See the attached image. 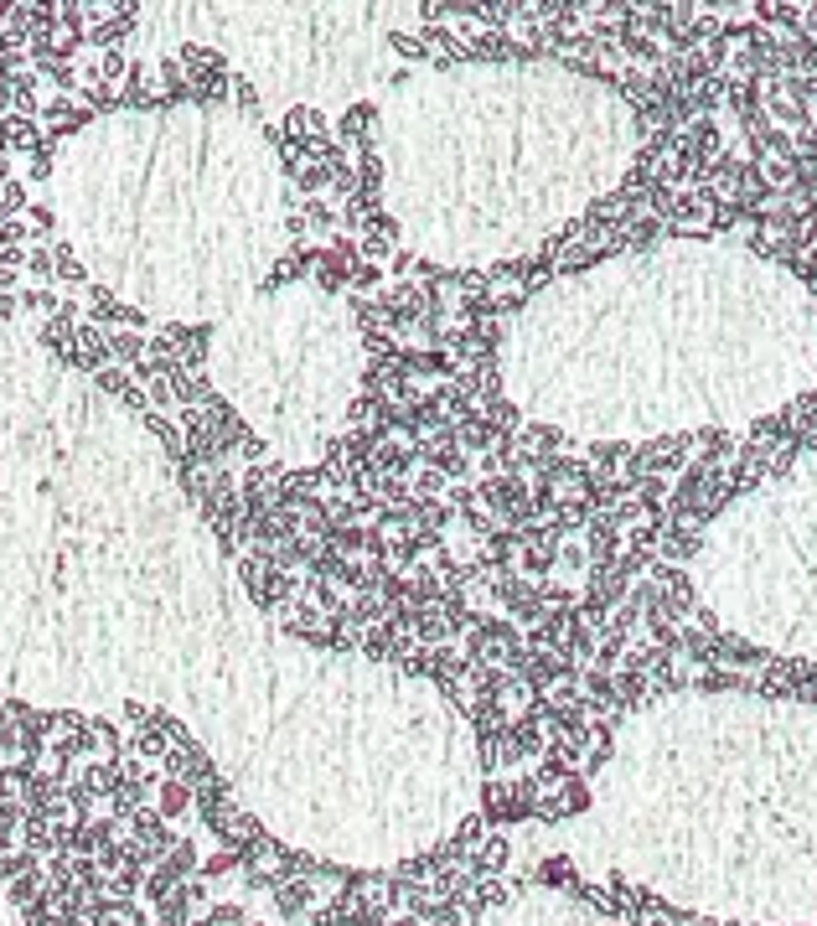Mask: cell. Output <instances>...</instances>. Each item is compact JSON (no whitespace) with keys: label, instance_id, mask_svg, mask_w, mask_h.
I'll return each instance as SVG.
<instances>
[{"label":"cell","instance_id":"1","mask_svg":"<svg viewBox=\"0 0 817 926\" xmlns=\"http://www.w3.org/2000/svg\"><path fill=\"white\" fill-rule=\"evenodd\" d=\"M652 704L699 761L678 782L616 745L657 776V792L595 787L647 802L637 823H595L616 828L595 839L605 864L693 916L817 926V699L688 683Z\"/></svg>","mask_w":817,"mask_h":926},{"label":"cell","instance_id":"2","mask_svg":"<svg viewBox=\"0 0 817 926\" xmlns=\"http://www.w3.org/2000/svg\"><path fill=\"white\" fill-rule=\"evenodd\" d=\"M683 673L817 668V445L766 466L657 549L569 647Z\"/></svg>","mask_w":817,"mask_h":926},{"label":"cell","instance_id":"3","mask_svg":"<svg viewBox=\"0 0 817 926\" xmlns=\"http://www.w3.org/2000/svg\"><path fill=\"white\" fill-rule=\"evenodd\" d=\"M88 321L114 326V332H150V316L130 301H114V290H104V285H94V295H88Z\"/></svg>","mask_w":817,"mask_h":926},{"label":"cell","instance_id":"4","mask_svg":"<svg viewBox=\"0 0 817 926\" xmlns=\"http://www.w3.org/2000/svg\"><path fill=\"white\" fill-rule=\"evenodd\" d=\"M192 808H197V787L181 782V776H161V787H156V813H161L166 823H176V818H187Z\"/></svg>","mask_w":817,"mask_h":926},{"label":"cell","instance_id":"5","mask_svg":"<svg viewBox=\"0 0 817 926\" xmlns=\"http://www.w3.org/2000/svg\"><path fill=\"white\" fill-rule=\"evenodd\" d=\"M166 751H171V740H166L156 725H145V730H135V735L125 740V756H135V761H150V766H161V761H166Z\"/></svg>","mask_w":817,"mask_h":926},{"label":"cell","instance_id":"6","mask_svg":"<svg viewBox=\"0 0 817 926\" xmlns=\"http://www.w3.org/2000/svg\"><path fill=\"white\" fill-rule=\"evenodd\" d=\"M150 352V332H109V357L119 368H135Z\"/></svg>","mask_w":817,"mask_h":926},{"label":"cell","instance_id":"7","mask_svg":"<svg viewBox=\"0 0 817 926\" xmlns=\"http://www.w3.org/2000/svg\"><path fill=\"white\" fill-rule=\"evenodd\" d=\"M42 864H47L42 854H32V849H21V844H16L11 854H0V880L11 885V880H21V875H32V870H42Z\"/></svg>","mask_w":817,"mask_h":926},{"label":"cell","instance_id":"8","mask_svg":"<svg viewBox=\"0 0 817 926\" xmlns=\"http://www.w3.org/2000/svg\"><path fill=\"white\" fill-rule=\"evenodd\" d=\"M57 280H63V285H88V264L73 254V244H57Z\"/></svg>","mask_w":817,"mask_h":926},{"label":"cell","instance_id":"9","mask_svg":"<svg viewBox=\"0 0 817 926\" xmlns=\"http://www.w3.org/2000/svg\"><path fill=\"white\" fill-rule=\"evenodd\" d=\"M125 859H130V839H125V833H119V839H109V844H99V854H94L99 875H114V870H125Z\"/></svg>","mask_w":817,"mask_h":926},{"label":"cell","instance_id":"10","mask_svg":"<svg viewBox=\"0 0 817 926\" xmlns=\"http://www.w3.org/2000/svg\"><path fill=\"white\" fill-rule=\"evenodd\" d=\"M21 264H26V270H32L37 280H52V275H57V259H52V249H32V254H26Z\"/></svg>","mask_w":817,"mask_h":926},{"label":"cell","instance_id":"11","mask_svg":"<svg viewBox=\"0 0 817 926\" xmlns=\"http://www.w3.org/2000/svg\"><path fill=\"white\" fill-rule=\"evenodd\" d=\"M125 720H130V730H145L150 720H156V709H150V704H135V699H130V704H125Z\"/></svg>","mask_w":817,"mask_h":926}]
</instances>
